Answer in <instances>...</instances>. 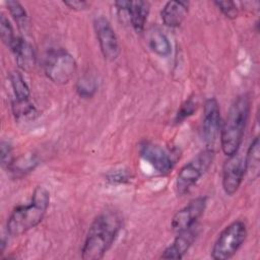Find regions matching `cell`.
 Segmentation results:
<instances>
[{
  "instance_id": "6da1fadb",
  "label": "cell",
  "mask_w": 260,
  "mask_h": 260,
  "mask_svg": "<svg viewBox=\"0 0 260 260\" xmlns=\"http://www.w3.org/2000/svg\"><path fill=\"white\" fill-rule=\"evenodd\" d=\"M122 225V218L118 212L111 210L100 213L89 225L81 248V258L102 259L116 241Z\"/></svg>"
},
{
  "instance_id": "7a4b0ae2",
  "label": "cell",
  "mask_w": 260,
  "mask_h": 260,
  "mask_svg": "<svg viewBox=\"0 0 260 260\" xmlns=\"http://www.w3.org/2000/svg\"><path fill=\"white\" fill-rule=\"evenodd\" d=\"M251 103L250 94L242 93L234 100L229 109L219 134L221 150L226 156L238 153L241 147L250 116Z\"/></svg>"
},
{
  "instance_id": "3957f363",
  "label": "cell",
  "mask_w": 260,
  "mask_h": 260,
  "mask_svg": "<svg viewBox=\"0 0 260 260\" xmlns=\"http://www.w3.org/2000/svg\"><path fill=\"white\" fill-rule=\"evenodd\" d=\"M50 205V192L43 186L35 188L27 204L16 206L10 213L6 231L11 237H18L37 226L46 215Z\"/></svg>"
},
{
  "instance_id": "277c9868",
  "label": "cell",
  "mask_w": 260,
  "mask_h": 260,
  "mask_svg": "<svg viewBox=\"0 0 260 260\" xmlns=\"http://www.w3.org/2000/svg\"><path fill=\"white\" fill-rule=\"evenodd\" d=\"M44 72L53 83L62 85L68 83L77 70L75 58L65 49L50 50L44 59Z\"/></svg>"
},
{
  "instance_id": "5b68a950",
  "label": "cell",
  "mask_w": 260,
  "mask_h": 260,
  "mask_svg": "<svg viewBox=\"0 0 260 260\" xmlns=\"http://www.w3.org/2000/svg\"><path fill=\"white\" fill-rule=\"evenodd\" d=\"M247 235L246 223L242 220H234L216 238L211 249V258L214 260H228L232 258L244 244Z\"/></svg>"
},
{
  "instance_id": "8992f818",
  "label": "cell",
  "mask_w": 260,
  "mask_h": 260,
  "mask_svg": "<svg viewBox=\"0 0 260 260\" xmlns=\"http://www.w3.org/2000/svg\"><path fill=\"white\" fill-rule=\"evenodd\" d=\"M214 159V149L206 148L200 151L179 171L176 179V191L184 195L196 185L201 177L208 171Z\"/></svg>"
},
{
  "instance_id": "52a82bcc",
  "label": "cell",
  "mask_w": 260,
  "mask_h": 260,
  "mask_svg": "<svg viewBox=\"0 0 260 260\" xmlns=\"http://www.w3.org/2000/svg\"><path fill=\"white\" fill-rule=\"evenodd\" d=\"M138 151L140 156L161 175L170 173L180 157V154L175 149L165 148L149 140L142 141L139 144Z\"/></svg>"
},
{
  "instance_id": "ba28073f",
  "label": "cell",
  "mask_w": 260,
  "mask_h": 260,
  "mask_svg": "<svg viewBox=\"0 0 260 260\" xmlns=\"http://www.w3.org/2000/svg\"><path fill=\"white\" fill-rule=\"evenodd\" d=\"M221 129L220 108L215 98H209L203 106L201 136L206 148L214 147Z\"/></svg>"
},
{
  "instance_id": "9c48e42d",
  "label": "cell",
  "mask_w": 260,
  "mask_h": 260,
  "mask_svg": "<svg viewBox=\"0 0 260 260\" xmlns=\"http://www.w3.org/2000/svg\"><path fill=\"white\" fill-rule=\"evenodd\" d=\"M93 29L104 58L115 61L120 55V45L111 22L103 15L93 19Z\"/></svg>"
},
{
  "instance_id": "30bf717a",
  "label": "cell",
  "mask_w": 260,
  "mask_h": 260,
  "mask_svg": "<svg viewBox=\"0 0 260 260\" xmlns=\"http://www.w3.org/2000/svg\"><path fill=\"white\" fill-rule=\"evenodd\" d=\"M206 206V196H198L189 201V203H187L174 214L171 221L172 231L178 234L195 225L197 220L204 213Z\"/></svg>"
},
{
  "instance_id": "8fae6325",
  "label": "cell",
  "mask_w": 260,
  "mask_h": 260,
  "mask_svg": "<svg viewBox=\"0 0 260 260\" xmlns=\"http://www.w3.org/2000/svg\"><path fill=\"white\" fill-rule=\"evenodd\" d=\"M246 175L245 159L239 153L228 156L222 166L221 185L224 193L234 195L240 188Z\"/></svg>"
},
{
  "instance_id": "7c38bea8",
  "label": "cell",
  "mask_w": 260,
  "mask_h": 260,
  "mask_svg": "<svg viewBox=\"0 0 260 260\" xmlns=\"http://www.w3.org/2000/svg\"><path fill=\"white\" fill-rule=\"evenodd\" d=\"M119 12H125L128 20L136 32H142L149 14L150 5L147 1H116Z\"/></svg>"
},
{
  "instance_id": "4fadbf2b",
  "label": "cell",
  "mask_w": 260,
  "mask_h": 260,
  "mask_svg": "<svg viewBox=\"0 0 260 260\" xmlns=\"http://www.w3.org/2000/svg\"><path fill=\"white\" fill-rule=\"evenodd\" d=\"M197 225L178 233L174 241L162 251L161 259H182L189 251L198 236Z\"/></svg>"
},
{
  "instance_id": "5bb4252c",
  "label": "cell",
  "mask_w": 260,
  "mask_h": 260,
  "mask_svg": "<svg viewBox=\"0 0 260 260\" xmlns=\"http://www.w3.org/2000/svg\"><path fill=\"white\" fill-rule=\"evenodd\" d=\"M9 50L13 53L19 69L25 72H29L34 69L36 65V53L30 43L18 36Z\"/></svg>"
},
{
  "instance_id": "9a60e30c",
  "label": "cell",
  "mask_w": 260,
  "mask_h": 260,
  "mask_svg": "<svg viewBox=\"0 0 260 260\" xmlns=\"http://www.w3.org/2000/svg\"><path fill=\"white\" fill-rule=\"evenodd\" d=\"M189 5L188 1H168L160 11L164 24L169 27H179L188 14Z\"/></svg>"
},
{
  "instance_id": "2e32d148",
  "label": "cell",
  "mask_w": 260,
  "mask_h": 260,
  "mask_svg": "<svg viewBox=\"0 0 260 260\" xmlns=\"http://www.w3.org/2000/svg\"><path fill=\"white\" fill-rule=\"evenodd\" d=\"M39 165V157L35 153H25L13 159L7 171L14 178H22L32 172Z\"/></svg>"
},
{
  "instance_id": "e0dca14e",
  "label": "cell",
  "mask_w": 260,
  "mask_h": 260,
  "mask_svg": "<svg viewBox=\"0 0 260 260\" xmlns=\"http://www.w3.org/2000/svg\"><path fill=\"white\" fill-rule=\"evenodd\" d=\"M246 174L251 180H255L259 176L260 169V142L259 136H255L251 141L245 156Z\"/></svg>"
},
{
  "instance_id": "ac0fdd59",
  "label": "cell",
  "mask_w": 260,
  "mask_h": 260,
  "mask_svg": "<svg viewBox=\"0 0 260 260\" xmlns=\"http://www.w3.org/2000/svg\"><path fill=\"white\" fill-rule=\"evenodd\" d=\"M11 110L15 121L18 123L32 122L39 116V112L30 100L17 101L12 99Z\"/></svg>"
},
{
  "instance_id": "d6986e66",
  "label": "cell",
  "mask_w": 260,
  "mask_h": 260,
  "mask_svg": "<svg viewBox=\"0 0 260 260\" xmlns=\"http://www.w3.org/2000/svg\"><path fill=\"white\" fill-rule=\"evenodd\" d=\"M8 79L10 82V86L13 91V99L17 101H25L30 100V91L29 87L19 71L13 70L9 73Z\"/></svg>"
},
{
  "instance_id": "ffe728a7",
  "label": "cell",
  "mask_w": 260,
  "mask_h": 260,
  "mask_svg": "<svg viewBox=\"0 0 260 260\" xmlns=\"http://www.w3.org/2000/svg\"><path fill=\"white\" fill-rule=\"evenodd\" d=\"M5 4L18 28L23 32H27L29 29V19L21 3L15 0H8L5 2Z\"/></svg>"
},
{
  "instance_id": "44dd1931",
  "label": "cell",
  "mask_w": 260,
  "mask_h": 260,
  "mask_svg": "<svg viewBox=\"0 0 260 260\" xmlns=\"http://www.w3.org/2000/svg\"><path fill=\"white\" fill-rule=\"evenodd\" d=\"M150 49L160 57H168L172 53V45L168 37L159 29H154L149 37Z\"/></svg>"
},
{
  "instance_id": "7402d4cb",
  "label": "cell",
  "mask_w": 260,
  "mask_h": 260,
  "mask_svg": "<svg viewBox=\"0 0 260 260\" xmlns=\"http://www.w3.org/2000/svg\"><path fill=\"white\" fill-rule=\"evenodd\" d=\"M98 90L96 79L92 75H83L76 83V92L82 99H90Z\"/></svg>"
},
{
  "instance_id": "603a6c76",
  "label": "cell",
  "mask_w": 260,
  "mask_h": 260,
  "mask_svg": "<svg viewBox=\"0 0 260 260\" xmlns=\"http://www.w3.org/2000/svg\"><path fill=\"white\" fill-rule=\"evenodd\" d=\"M0 35L3 44L9 49L12 47L18 37L15 36L13 27L4 13H1L0 15Z\"/></svg>"
},
{
  "instance_id": "cb8c5ba5",
  "label": "cell",
  "mask_w": 260,
  "mask_h": 260,
  "mask_svg": "<svg viewBox=\"0 0 260 260\" xmlns=\"http://www.w3.org/2000/svg\"><path fill=\"white\" fill-rule=\"evenodd\" d=\"M197 106H198V103H197L196 99H194V96L188 98L180 106V108L175 116L174 122L176 124H179V123H182L183 121H185L186 119H188L189 117H191L196 112Z\"/></svg>"
},
{
  "instance_id": "d4e9b609",
  "label": "cell",
  "mask_w": 260,
  "mask_h": 260,
  "mask_svg": "<svg viewBox=\"0 0 260 260\" xmlns=\"http://www.w3.org/2000/svg\"><path fill=\"white\" fill-rule=\"evenodd\" d=\"M132 179V173L128 169H118L110 171L106 175V180L111 184H124Z\"/></svg>"
},
{
  "instance_id": "484cf974",
  "label": "cell",
  "mask_w": 260,
  "mask_h": 260,
  "mask_svg": "<svg viewBox=\"0 0 260 260\" xmlns=\"http://www.w3.org/2000/svg\"><path fill=\"white\" fill-rule=\"evenodd\" d=\"M213 3L225 17L230 19H235L238 16L239 10L235 2L228 0V1H214Z\"/></svg>"
},
{
  "instance_id": "4316f807",
  "label": "cell",
  "mask_w": 260,
  "mask_h": 260,
  "mask_svg": "<svg viewBox=\"0 0 260 260\" xmlns=\"http://www.w3.org/2000/svg\"><path fill=\"white\" fill-rule=\"evenodd\" d=\"M0 153H1L0 156H1L2 168L7 170V168L11 165V162L15 158L13 156L12 145L10 144L9 141H6V140L1 141V151H0Z\"/></svg>"
},
{
  "instance_id": "83f0119b",
  "label": "cell",
  "mask_w": 260,
  "mask_h": 260,
  "mask_svg": "<svg viewBox=\"0 0 260 260\" xmlns=\"http://www.w3.org/2000/svg\"><path fill=\"white\" fill-rule=\"evenodd\" d=\"M67 7H69L72 10H85L89 6V3L86 1H80V0H71V1H64L63 2Z\"/></svg>"
}]
</instances>
